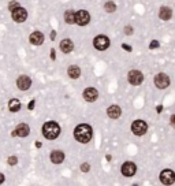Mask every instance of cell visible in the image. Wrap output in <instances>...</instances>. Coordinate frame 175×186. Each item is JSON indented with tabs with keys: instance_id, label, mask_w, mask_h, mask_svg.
I'll list each match as a JSON object with an SVG mask.
<instances>
[{
	"instance_id": "4dcf8cb0",
	"label": "cell",
	"mask_w": 175,
	"mask_h": 186,
	"mask_svg": "<svg viewBox=\"0 0 175 186\" xmlns=\"http://www.w3.org/2000/svg\"><path fill=\"white\" fill-rule=\"evenodd\" d=\"M3 182H4V175L1 174V172H0V185H1Z\"/></svg>"
},
{
	"instance_id": "603a6c76",
	"label": "cell",
	"mask_w": 175,
	"mask_h": 186,
	"mask_svg": "<svg viewBox=\"0 0 175 186\" xmlns=\"http://www.w3.org/2000/svg\"><path fill=\"white\" fill-rule=\"evenodd\" d=\"M7 163L10 166H15L17 163H18V158H17V156H10V158H8V160H7Z\"/></svg>"
},
{
	"instance_id": "ba28073f",
	"label": "cell",
	"mask_w": 175,
	"mask_h": 186,
	"mask_svg": "<svg viewBox=\"0 0 175 186\" xmlns=\"http://www.w3.org/2000/svg\"><path fill=\"white\" fill-rule=\"evenodd\" d=\"M155 85L159 88V89H166L168 85H170V78L168 75H166L164 73H160L155 77Z\"/></svg>"
},
{
	"instance_id": "836d02e7",
	"label": "cell",
	"mask_w": 175,
	"mask_h": 186,
	"mask_svg": "<svg viewBox=\"0 0 175 186\" xmlns=\"http://www.w3.org/2000/svg\"><path fill=\"white\" fill-rule=\"evenodd\" d=\"M161 110H163V107H161V105H159V107H157V112H161Z\"/></svg>"
},
{
	"instance_id": "52a82bcc",
	"label": "cell",
	"mask_w": 175,
	"mask_h": 186,
	"mask_svg": "<svg viewBox=\"0 0 175 186\" xmlns=\"http://www.w3.org/2000/svg\"><path fill=\"white\" fill-rule=\"evenodd\" d=\"M127 78H129V82L131 85H141L144 81V75L138 70H131L129 73V75H127Z\"/></svg>"
},
{
	"instance_id": "7c38bea8",
	"label": "cell",
	"mask_w": 175,
	"mask_h": 186,
	"mask_svg": "<svg viewBox=\"0 0 175 186\" xmlns=\"http://www.w3.org/2000/svg\"><path fill=\"white\" fill-rule=\"evenodd\" d=\"M32 85V79L29 78L28 75H21L18 79H17V86H18L21 90H28Z\"/></svg>"
},
{
	"instance_id": "e575fe53",
	"label": "cell",
	"mask_w": 175,
	"mask_h": 186,
	"mask_svg": "<svg viewBox=\"0 0 175 186\" xmlns=\"http://www.w3.org/2000/svg\"><path fill=\"white\" fill-rule=\"evenodd\" d=\"M174 121H175V116L172 115V116H171V125H174Z\"/></svg>"
},
{
	"instance_id": "ffe728a7",
	"label": "cell",
	"mask_w": 175,
	"mask_h": 186,
	"mask_svg": "<svg viewBox=\"0 0 175 186\" xmlns=\"http://www.w3.org/2000/svg\"><path fill=\"white\" fill-rule=\"evenodd\" d=\"M160 18L161 19H164V21H168V19L171 18V15H172V11L171 8H168V7H161L160 8Z\"/></svg>"
},
{
	"instance_id": "7a4b0ae2",
	"label": "cell",
	"mask_w": 175,
	"mask_h": 186,
	"mask_svg": "<svg viewBox=\"0 0 175 186\" xmlns=\"http://www.w3.org/2000/svg\"><path fill=\"white\" fill-rule=\"evenodd\" d=\"M43 134L48 140H55L60 134V127H59V125L56 122H52V121L46 122L45 125L43 126Z\"/></svg>"
},
{
	"instance_id": "1f68e13d",
	"label": "cell",
	"mask_w": 175,
	"mask_h": 186,
	"mask_svg": "<svg viewBox=\"0 0 175 186\" xmlns=\"http://www.w3.org/2000/svg\"><path fill=\"white\" fill-rule=\"evenodd\" d=\"M51 34H52V36H51V39H52V40H54L55 37H56V33H55V32H52V33H51Z\"/></svg>"
},
{
	"instance_id": "d6a6232c",
	"label": "cell",
	"mask_w": 175,
	"mask_h": 186,
	"mask_svg": "<svg viewBox=\"0 0 175 186\" xmlns=\"http://www.w3.org/2000/svg\"><path fill=\"white\" fill-rule=\"evenodd\" d=\"M36 147L37 148H41V142H40V141H37V142H36Z\"/></svg>"
},
{
	"instance_id": "44dd1931",
	"label": "cell",
	"mask_w": 175,
	"mask_h": 186,
	"mask_svg": "<svg viewBox=\"0 0 175 186\" xmlns=\"http://www.w3.org/2000/svg\"><path fill=\"white\" fill-rule=\"evenodd\" d=\"M65 19L67 23H70V25H73V23H75V12L71 10H68L65 12Z\"/></svg>"
},
{
	"instance_id": "277c9868",
	"label": "cell",
	"mask_w": 175,
	"mask_h": 186,
	"mask_svg": "<svg viewBox=\"0 0 175 186\" xmlns=\"http://www.w3.org/2000/svg\"><path fill=\"white\" fill-rule=\"evenodd\" d=\"M89 21H90V15H89V12H88V11L79 10V11H77V12H75V23H77V25L85 26V25H88V23H89Z\"/></svg>"
},
{
	"instance_id": "f546056e",
	"label": "cell",
	"mask_w": 175,
	"mask_h": 186,
	"mask_svg": "<svg viewBox=\"0 0 175 186\" xmlns=\"http://www.w3.org/2000/svg\"><path fill=\"white\" fill-rule=\"evenodd\" d=\"M55 57H56V52H55V49H51V59L55 60Z\"/></svg>"
},
{
	"instance_id": "cb8c5ba5",
	"label": "cell",
	"mask_w": 175,
	"mask_h": 186,
	"mask_svg": "<svg viewBox=\"0 0 175 186\" xmlns=\"http://www.w3.org/2000/svg\"><path fill=\"white\" fill-rule=\"evenodd\" d=\"M18 7H21V6L18 4V1H11V3L8 4V8H10V11L15 10V8H18Z\"/></svg>"
},
{
	"instance_id": "4316f807",
	"label": "cell",
	"mask_w": 175,
	"mask_h": 186,
	"mask_svg": "<svg viewBox=\"0 0 175 186\" xmlns=\"http://www.w3.org/2000/svg\"><path fill=\"white\" fill-rule=\"evenodd\" d=\"M34 105H36V101H34V100H32L30 103H29L28 108H29V110H33V108H34Z\"/></svg>"
},
{
	"instance_id": "5bb4252c",
	"label": "cell",
	"mask_w": 175,
	"mask_h": 186,
	"mask_svg": "<svg viewBox=\"0 0 175 186\" xmlns=\"http://www.w3.org/2000/svg\"><path fill=\"white\" fill-rule=\"evenodd\" d=\"M29 40H30V43L33 45H41L44 43V34L41 32H33Z\"/></svg>"
},
{
	"instance_id": "4fadbf2b",
	"label": "cell",
	"mask_w": 175,
	"mask_h": 186,
	"mask_svg": "<svg viewBox=\"0 0 175 186\" xmlns=\"http://www.w3.org/2000/svg\"><path fill=\"white\" fill-rule=\"evenodd\" d=\"M14 132L18 137H28L29 133H30V129H29V126L26 123H19Z\"/></svg>"
},
{
	"instance_id": "8992f818",
	"label": "cell",
	"mask_w": 175,
	"mask_h": 186,
	"mask_svg": "<svg viewBox=\"0 0 175 186\" xmlns=\"http://www.w3.org/2000/svg\"><path fill=\"white\" fill-rule=\"evenodd\" d=\"M93 45L99 51H105L110 46V40L105 36H97L96 39L93 40Z\"/></svg>"
},
{
	"instance_id": "83f0119b",
	"label": "cell",
	"mask_w": 175,
	"mask_h": 186,
	"mask_svg": "<svg viewBox=\"0 0 175 186\" xmlns=\"http://www.w3.org/2000/svg\"><path fill=\"white\" fill-rule=\"evenodd\" d=\"M157 46H159V43H157V41H152V43H150V48H152V49H153V48H157Z\"/></svg>"
},
{
	"instance_id": "d4e9b609",
	"label": "cell",
	"mask_w": 175,
	"mask_h": 186,
	"mask_svg": "<svg viewBox=\"0 0 175 186\" xmlns=\"http://www.w3.org/2000/svg\"><path fill=\"white\" fill-rule=\"evenodd\" d=\"M90 170V164L89 163H84L82 166H81V171L82 172H88Z\"/></svg>"
},
{
	"instance_id": "484cf974",
	"label": "cell",
	"mask_w": 175,
	"mask_h": 186,
	"mask_svg": "<svg viewBox=\"0 0 175 186\" xmlns=\"http://www.w3.org/2000/svg\"><path fill=\"white\" fill-rule=\"evenodd\" d=\"M131 33H133V28H131V26H126V28H125V34L130 36Z\"/></svg>"
},
{
	"instance_id": "30bf717a",
	"label": "cell",
	"mask_w": 175,
	"mask_h": 186,
	"mask_svg": "<svg viewBox=\"0 0 175 186\" xmlns=\"http://www.w3.org/2000/svg\"><path fill=\"white\" fill-rule=\"evenodd\" d=\"M137 171V166L133 163V161H126V163H123V166H122V174L125 177H133L134 174H136Z\"/></svg>"
},
{
	"instance_id": "9a60e30c",
	"label": "cell",
	"mask_w": 175,
	"mask_h": 186,
	"mask_svg": "<svg viewBox=\"0 0 175 186\" xmlns=\"http://www.w3.org/2000/svg\"><path fill=\"white\" fill-rule=\"evenodd\" d=\"M60 49L63 54H70L73 49H74V44H73L71 40L65 39L60 41Z\"/></svg>"
},
{
	"instance_id": "d590c367",
	"label": "cell",
	"mask_w": 175,
	"mask_h": 186,
	"mask_svg": "<svg viewBox=\"0 0 175 186\" xmlns=\"http://www.w3.org/2000/svg\"><path fill=\"white\" fill-rule=\"evenodd\" d=\"M133 186H138V185H137V183H134V185H133Z\"/></svg>"
},
{
	"instance_id": "6da1fadb",
	"label": "cell",
	"mask_w": 175,
	"mask_h": 186,
	"mask_svg": "<svg viewBox=\"0 0 175 186\" xmlns=\"http://www.w3.org/2000/svg\"><path fill=\"white\" fill-rule=\"evenodd\" d=\"M75 140L81 144H88L93 137V130L89 125H79L74 129Z\"/></svg>"
},
{
	"instance_id": "d6986e66",
	"label": "cell",
	"mask_w": 175,
	"mask_h": 186,
	"mask_svg": "<svg viewBox=\"0 0 175 186\" xmlns=\"http://www.w3.org/2000/svg\"><path fill=\"white\" fill-rule=\"evenodd\" d=\"M8 108H10L11 112H18L21 110V101L18 99H11L10 103H8Z\"/></svg>"
},
{
	"instance_id": "7402d4cb",
	"label": "cell",
	"mask_w": 175,
	"mask_h": 186,
	"mask_svg": "<svg viewBox=\"0 0 175 186\" xmlns=\"http://www.w3.org/2000/svg\"><path fill=\"white\" fill-rule=\"evenodd\" d=\"M104 8H105V11L107 12H115V10H116V6H115L114 1H107L105 3V6H104Z\"/></svg>"
},
{
	"instance_id": "5b68a950",
	"label": "cell",
	"mask_w": 175,
	"mask_h": 186,
	"mask_svg": "<svg viewBox=\"0 0 175 186\" xmlns=\"http://www.w3.org/2000/svg\"><path fill=\"white\" fill-rule=\"evenodd\" d=\"M160 182L166 186H170L175 182V174L172 170H164L160 172Z\"/></svg>"
},
{
	"instance_id": "f1b7e54d",
	"label": "cell",
	"mask_w": 175,
	"mask_h": 186,
	"mask_svg": "<svg viewBox=\"0 0 175 186\" xmlns=\"http://www.w3.org/2000/svg\"><path fill=\"white\" fill-rule=\"evenodd\" d=\"M122 48H123V49H125V51H129V52H130V51H131V46H129V45H127V44H123V45H122Z\"/></svg>"
},
{
	"instance_id": "9c48e42d",
	"label": "cell",
	"mask_w": 175,
	"mask_h": 186,
	"mask_svg": "<svg viewBox=\"0 0 175 186\" xmlns=\"http://www.w3.org/2000/svg\"><path fill=\"white\" fill-rule=\"evenodd\" d=\"M11 14H12V19H14L15 22H25L26 18H28V11L22 7H18V8H15V10H12Z\"/></svg>"
},
{
	"instance_id": "3957f363",
	"label": "cell",
	"mask_w": 175,
	"mask_h": 186,
	"mask_svg": "<svg viewBox=\"0 0 175 186\" xmlns=\"http://www.w3.org/2000/svg\"><path fill=\"white\" fill-rule=\"evenodd\" d=\"M148 130V125H147V122H144V121H136V122H133V125H131V132L136 134V136H144L145 133H147Z\"/></svg>"
},
{
	"instance_id": "e0dca14e",
	"label": "cell",
	"mask_w": 175,
	"mask_h": 186,
	"mask_svg": "<svg viewBox=\"0 0 175 186\" xmlns=\"http://www.w3.org/2000/svg\"><path fill=\"white\" fill-rule=\"evenodd\" d=\"M107 115L110 116V118H112V119H118L119 116L122 115L121 107H118V105H111V107H108Z\"/></svg>"
},
{
	"instance_id": "2e32d148",
	"label": "cell",
	"mask_w": 175,
	"mask_h": 186,
	"mask_svg": "<svg viewBox=\"0 0 175 186\" xmlns=\"http://www.w3.org/2000/svg\"><path fill=\"white\" fill-rule=\"evenodd\" d=\"M63 160H65V153L62 150H54L51 153V161L55 164H60V163H63Z\"/></svg>"
},
{
	"instance_id": "8fae6325",
	"label": "cell",
	"mask_w": 175,
	"mask_h": 186,
	"mask_svg": "<svg viewBox=\"0 0 175 186\" xmlns=\"http://www.w3.org/2000/svg\"><path fill=\"white\" fill-rule=\"evenodd\" d=\"M97 97H99V92H97L94 88H86L84 90V99L86 101H89V103H93V101L97 100Z\"/></svg>"
},
{
	"instance_id": "ac0fdd59",
	"label": "cell",
	"mask_w": 175,
	"mask_h": 186,
	"mask_svg": "<svg viewBox=\"0 0 175 186\" xmlns=\"http://www.w3.org/2000/svg\"><path fill=\"white\" fill-rule=\"evenodd\" d=\"M68 77L73 79H77L79 78V75H81V68L78 67V66H70L68 67Z\"/></svg>"
}]
</instances>
